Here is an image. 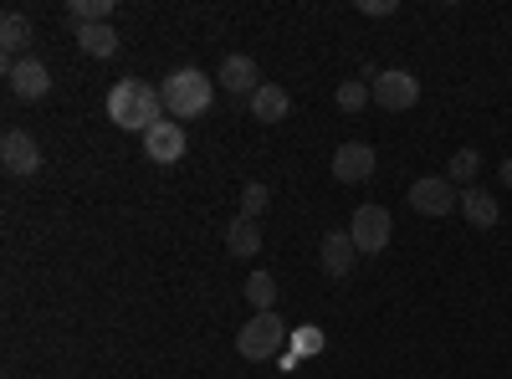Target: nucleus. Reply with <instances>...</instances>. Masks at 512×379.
I'll list each match as a JSON object with an SVG mask.
<instances>
[{
  "mask_svg": "<svg viewBox=\"0 0 512 379\" xmlns=\"http://www.w3.org/2000/svg\"><path fill=\"white\" fill-rule=\"evenodd\" d=\"M108 118L118 123V129H128V134H149L154 123H164V98H159V88H149L144 77H123V82H113V93H108Z\"/></svg>",
  "mask_w": 512,
  "mask_h": 379,
  "instance_id": "1",
  "label": "nucleus"
},
{
  "mask_svg": "<svg viewBox=\"0 0 512 379\" xmlns=\"http://www.w3.org/2000/svg\"><path fill=\"white\" fill-rule=\"evenodd\" d=\"M159 98H164L169 118H200L210 103H216V77H205L200 67H180V72L164 77Z\"/></svg>",
  "mask_w": 512,
  "mask_h": 379,
  "instance_id": "2",
  "label": "nucleus"
},
{
  "mask_svg": "<svg viewBox=\"0 0 512 379\" xmlns=\"http://www.w3.org/2000/svg\"><path fill=\"white\" fill-rule=\"evenodd\" d=\"M282 344H287V323H282L277 313H256L251 323H241V328H236V354H241V359H251V364L272 359Z\"/></svg>",
  "mask_w": 512,
  "mask_h": 379,
  "instance_id": "3",
  "label": "nucleus"
},
{
  "mask_svg": "<svg viewBox=\"0 0 512 379\" xmlns=\"http://www.w3.org/2000/svg\"><path fill=\"white\" fill-rule=\"evenodd\" d=\"M349 236L359 246V257H379V251L390 246V236H395L390 210H384V205H359L354 221H349Z\"/></svg>",
  "mask_w": 512,
  "mask_h": 379,
  "instance_id": "4",
  "label": "nucleus"
},
{
  "mask_svg": "<svg viewBox=\"0 0 512 379\" xmlns=\"http://www.w3.org/2000/svg\"><path fill=\"white\" fill-rule=\"evenodd\" d=\"M410 205L420 210V216L441 221V216H451V210H461V190L446 175H425V180L410 185Z\"/></svg>",
  "mask_w": 512,
  "mask_h": 379,
  "instance_id": "5",
  "label": "nucleus"
},
{
  "mask_svg": "<svg viewBox=\"0 0 512 379\" xmlns=\"http://www.w3.org/2000/svg\"><path fill=\"white\" fill-rule=\"evenodd\" d=\"M6 82H11V93L21 103H41V98L52 93V67L41 62V57H21V62L6 67Z\"/></svg>",
  "mask_w": 512,
  "mask_h": 379,
  "instance_id": "6",
  "label": "nucleus"
},
{
  "mask_svg": "<svg viewBox=\"0 0 512 379\" xmlns=\"http://www.w3.org/2000/svg\"><path fill=\"white\" fill-rule=\"evenodd\" d=\"M0 164H6V175H16V180L36 175V170H41L36 139H31L26 129H6V139H0Z\"/></svg>",
  "mask_w": 512,
  "mask_h": 379,
  "instance_id": "7",
  "label": "nucleus"
},
{
  "mask_svg": "<svg viewBox=\"0 0 512 379\" xmlns=\"http://www.w3.org/2000/svg\"><path fill=\"white\" fill-rule=\"evenodd\" d=\"M374 103H379V108H390V113L415 108V103H420V82H415V72H379V82H374Z\"/></svg>",
  "mask_w": 512,
  "mask_h": 379,
  "instance_id": "8",
  "label": "nucleus"
},
{
  "mask_svg": "<svg viewBox=\"0 0 512 379\" xmlns=\"http://www.w3.org/2000/svg\"><path fill=\"white\" fill-rule=\"evenodd\" d=\"M185 149H190V139H185V129L180 123H154V129L144 134V154L154 159V164H180L185 159Z\"/></svg>",
  "mask_w": 512,
  "mask_h": 379,
  "instance_id": "9",
  "label": "nucleus"
},
{
  "mask_svg": "<svg viewBox=\"0 0 512 379\" xmlns=\"http://www.w3.org/2000/svg\"><path fill=\"white\" fill-rule=\"evenodd\" d=\"M216 82H221L231 98H246V103H251V93L262 88V72H256V62H251L246 52H231V57L221 62V77H216Z\"/></svg>",
  "mask_w": 512,
  "mask_h": 379,
  "instance_id": "10",
  "label": "nucleus"
},
{
  "mask_svg": "<svg viewBox=\"0 0 512 379\" xmlns=\"http://www.w3.org/2000/svg\"><path fill=\"white\" fill-rule=\"evenodd\" d=\"M374 175V149L369 144H338L333 154V180H344V185H359Z\"/></svg>",
  "mask_w": 512,
  "mask_h": 379,
  "instance_id": "11",
  "label": "nucleus"
},
{
  "mask_svg": "<svg viewBox=\"0 0 512 379\" xmlns=\"http://www.w3.org/2000/svg\"><path fill=\"white\" fill-rule=\"evenodd\" d=\"M354 257H359V246H354L349 231H328V236L318 241V262H323L328 277H344V272L354 267Z\"/></svg>",
  "mask_w": 512,
  "mask_h": 379,
  "instance_id": "12",
  "label": "nucleus"
},
{
  "mask_svg": "<svg viewBox=\"0 0 512 379\" xmlns=\"http://www.w3.org/2000/svg\"><path fill=\"white\" fill-rule=\"evenodd\" d=\"M292 113V98H287V88H277V82H262V88L251 93V118L256 123H282Z\"/></svg>",
  "mask_w": 512,
  "mask_h": 379,
  "instance_id": "13",
  "label": "nucleus"
},
{
  "mask_svg": "<svg viewBox=\"0 0 512 379\" xmlns=\"http://www.w3.org/2000/svg\"><path fill=\"white\" fill-rule=\"evenodd\" d=\"M26 47H31V21L21 11H6V16H0V52H6V67L21 62Z\"/></svg>",
  "mask_w": 512,
  "mask_h": 379,
  "instance_id": "14",
  "label": "nucleus"
},
{
  "mask_svg": "<svg viewBox=\"0 0 512 379\" xmlns=\"http://www.w3.org/2000/svg\"><path fill=\"white\" fill-rule=\"evenodd\" d=\"M461 216L472 221L477 231H487V226H497L502 205H497V200H492L487 190H477V185H472V190H461Z\"/></svg>",
  "mask_w": 512,
  "mask_h": 379,
  "instance_id": "15",
  "label": "nucleus"
},
{
  "mask_svg": "<svg viewBox=\"0 0 512 379\" xmlns=\"http://www.w3.org/2000/svg\"><path fill=\"white\" fill-rule=\"evenodd\" d=\"M77 47L88 52V57H113L123 41H118L113 21H98V26H77Z\"/></svg>",
  "mask_w": 512,
  "mask_h": 379,
  "instance_id": "16",
  "label": "nucleus"
},
{
  "mask_svg": "<svg viewBox=\"0 0 512 379\" xmlns=\"http://www.w3.org/2000/svg\"><path fill=\"white\" fill-rule=\"evenodd\" d=\"M226 246H231V257H256V251H262V226L251 216H236L231 231H226Z\"/></svg>",
  "mask_w": 512,
  "mask_h": 379,
  "instance_id": "17",
  "label": "nucleus"
},
{
  "mask_svg": "<svg viewBox=\"0 0 512 379\" xmlns=\"http://www.w3.org/2000/svg\"><path fill=\"white\" fill-rule=\"evenodd\" d=\"M246 303L256 313H277V277L272 272H251L246 277Z\"/></svg>",
  "mask_w": 512,
  "mask_h": 379,
  "instance_id": "18",
  "label": "nucleus"
},
{
  "mask_svg": "<svg viewBox=\"0 0 512 379\" xmlns=\"http://www.w3.org/2000/svg\"><path fill=\"white\" fill-rule=\"evenodd\" d=\"M477 170H482V154H477V149H456V154H451V170H446V180H451L456 190H461V185L472 190Z\"/></svg>",
  "mask_w": 512,
  "mask_h": 379,
  "instance_id": "19",
  "label": "nucleus"
},
{
  "mask_svg": "<svg viewBox=\"0 0 512 379\" xmlns=\"http://www.w3.org/2000/svg\"><path fill=\"white\" fill-rule=\"evenodd\" d=\"M67 16L72 26H98L113 16V0H67Z\"/></svg>",
  "mask_w": 512,
  "mask_h": 379,
  "instance_id": "20",
  "label": "nucleus"
},
{
  "mask_svg": "<svg viewBox=\"0 0 512 379\" xmlns=\"http://www.w3.org/2000/svg\"><path fill=\"white\" fill-rule=\"evenodd\" d=\"M333 98H338V108H344V113H359L364 103H374V88L354 77V82H338V93H333Z\"/></svg>",
  "mask_w": 512,
  "mask_h": 379,
  "instance_id": "21",
  "label": "nucleus"
},
{
  "mask_svg": "<svg viewBox=\"0 0 512 379\" xmlns=\"http://www.w3.org/2000/svg\"><path fill=\"white\" fill-rule=\"evenodd\" d=\"M267 205H272V190H267L262 180H251V185L241 190V216H251V221H262V216H267Z\"/></svg>",
  "mask_w": 512,
  "mask_h": 379,
  "instance_id": "22",
  "label": "nucleus"
},
{
  "mask_svg": "<svg viewBox=\"0 0 512 379\" xmlns=\"http://www.w3.org/2000/svg\"><path fill=\"white\" fill-rule=\"evenodd\" d=\"M395 0H359V16H390Z\"/></svg>",
  "mask_w": 512,
  "mask_h": 379,
  "instance_id": "23",
  "label": "nucleus"
},
{
  "mask_svg": "<svg viewBox=\"0 0 512 379\" xmlns=\"http://www.w3.org/2000/svg\"><path fill=\"white\" fill-rule=\"evenodd\" d=\"M297 349H308V354H313V349H323V333H318V328H308V333H297Z\"/></svg>",
  "mask_w": 512,
  "mask_h": 379,
  "instance_id": "24",
  "label": "nucleus"
},
{
  "mask_svg": "<svg viewBox=\"0 0 512 379\" xmlns=\"http://www.w3.org/2000/svg\"><path fill=\"white\" fill-rule=\"evenodd\" d=\"M497 175H502V185H512V159H502V170H497Z\"/></svg>",
  "mask_w": 512,
  "mask_h": 379,
  "instance_id": "25",
  "label": "nucleus"
}]
</instances>
